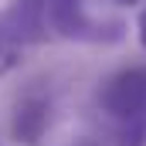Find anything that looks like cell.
<instances>
[{"label": "cell", "mask_w": 146, "mask_h": 146, "mask_svg": "<svg viewBox=\"0 0 146 146\" xmlns=\"http://www.w3.org/2000/svg\"><path fill=\"white\" fill-rule=\"evenodd\" d=\"M24 37L14 31V24L0 14V78L3 75H10L17 65H21V58H24Z\"/></svg>", "instance_id": "cell-4"}, {"label": "cell", "mask_w": 146, "mask_h": 146, "mask_svg": "<svg viewBox=\"0 0 146 146\" xmlns=\"http://www.w3.org/2000/svg\"><path fill=\"white\" fill-rule=\"evenodd\" d=\"M136 37H139V44H143V51H146V7L139 10V17H136Z\"/></svg>", "instance_id": "cell-5"}, {"label": "cell", "mask_w": 146, "mask_h": 146, "mask_svg": "<svg viewBox=\"0 0 146 146\" xmlns=\"http://www.w3.org/2000/svg\"><path fill=\"white\" fill-rule=\"evenodd\" d=\"M99 112L115 126L119 146H143L146 139V65L112 72L99 88Z\"/></svg>", "instance_id": "cell-2"}, {"label": "cell", "mask_w": 146, "mask_h": 146, "mask_svg": "<svg viewBox=\"0 0 146 146\" xmlns=\"http://www.w3.org/2000/svg\"><path fill=\"white\" fill-rule=\"evenodd\" d=\"M115 3H136V0H115Z\"/></svg>", "instance_id": "cell-6"}, {"label": "cell", "mask_w": 146, "mask_h": 146, "mask_svg": "<svg viewBox=\"0 0 146 146\" xmlns=\"http://www.w3.org/2000/svg\"><path fill=\"white\" fill-rule=\"evenodd\" d=\"M54 126V92L48 82H27L14 95L10 136L21 146H41Z\"/></svg>", "instance_id": "cell-3"}, {"label": "cell", "mask_w": 146, "mask_h": 146, "mask_svg": "<svg viewBox=\"0 0 146 146\" xmlns=\"http://www.w3.org/2000/svg\"><path fill=\"white\" fill-rule=\"evenodd\" d=\"M3 17L24 37V44H41V41L115 44L126 34L122 21L88 14L82 0H14L3 10Z\"/></svg>", "instance_id": "cell-1"}]
</instances>
